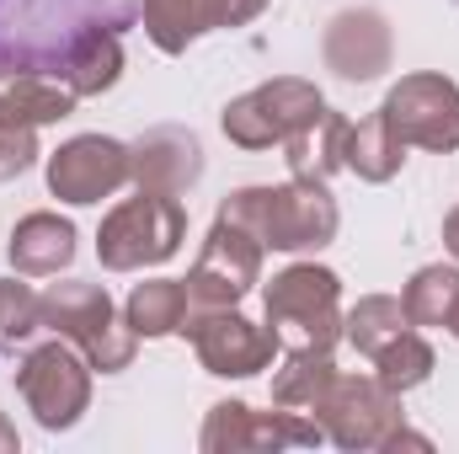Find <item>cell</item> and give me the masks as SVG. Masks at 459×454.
Segmentation results:
<instances>
[{
    "instance_id": "6da1fadb",
    "label": "cell",
    "mask_w": 459,
    "mask_h": 454,
    "mask_svg": "<svg viewBox=\"0 0 459 454\" xmlns=\"http://www.w3.org/2000/svg\"><path fill=\"white\" fill-rule=\"evenodd\" d=\"M220 220L251 230L273 251H321V246L337 240L342 209H337L326 182L289 177L278 188H240V193H230L220 204Z\"/></svg>"
},
{
    "instance_id": "4dcf8cb0",
    "label": "cell",
    "mask_w": 459,
    "mask_h": 454,
    "mask_svg": "<svg viewBox=\"0 0 459 454\" xmlns=\"http://www.w3.org/2000/svg\"><path fill=\"white\" fill-rule=\"evenodd\" d=\"M444 327H449V337L459 342V300H455V310H449V321H444Z\"/></svg>"
},
{
    "instance_id": "f1b7e54d",
    "label": "cell",
    "mask_w": 459,
    "mask_h": 454,
    "mask_svg": "<svg viewBox=\"0 0 459 454\" xmlns=\"http://www.w3.org/2000/svg\"><path fill=\"white\" fill-rule=\"evenodd\" d=\"M444 246H449V257L459 262V209H449V220H444Z\"/></svg>"
},
{
    "instance_id": "9c48e42d",
    "label": "cell",
    "mask_w": 459,
    "mask_h": 454,
    "mask_svg": "<svg viewBox=\"0 0 459 454\" xmlns=\"http://www.w3.org/2000/svg\"><path fill=\"white\" fill-rule=\"evenodd\" d=\"M182 337H193V353L209 374L220 380H251L262 369H273V358L283 353V337L251 316H240L235 305L230 310H204V316H187Z\"/></svg>"
},
{
    "instance_id": "d4e9b609",
    "label": "cell",
    "mask_w": 459,
    "mask_h": 454,
    "mask_svg": "<svg viewBox=\"0 0 459 454\" xmlns=\"http://www.w3.org/2000/svg\"><path fill=\"white\" fill-rule=\"evenodd\" d=\"M368 363H374V380H385L390 390H401V396H406V390L428 385V374H433V363H438V358H433V347H428V337H422L417 327H406L390 347H379Z\"/></svg>"
},
{
    "instance_id": "ffe728a7",
    "label": "cell",
    "mask_w": 459,
    "mask_h": 454,
    "mask_svg": "<svg viewBox=\"0 0 459 454\" xmlns=\"http://www.w3.org/2000/svg\"><path fill=\"white\" fill-rule=\"evenodd\" d=\"M123 321L134 327V337H182L187 327V289L182 278H144L134 284Z\"/></svg>"
},
{
    "instance_id": "44dd1931",
    "label": "cell",
    "mask_w": 459,
    "mask_h": 454,
    "mask_svg": "<svg viewBox=\"0 0 459 454\" xmlns=\"http://www.w3.org/2000/svg\"><path fill=\"white\" fill-rule=\"evenodd\" d=\"M342 369L332 363V353L321 347H289L283 369L273 374V406H289V412H316V401L332 390Z\"/></svg>"
},
{
    "instance_id": "f546056e",
    "label": "cell",
    "mask_w": 459,
    "mask_h": 454,
    "mask_svg": "<svg viewBox=\"0 0 459 454\" xmlns=\"http://www.w3.org/2000/svg\"><path fill=\"white\" fill-rule=\"evenodd\" d=\"M22 450V439H16V428L5 423V412H0V454H16Z\"/></svg>"
},
{
    "instance_id": "ba28073f",
    "label": "cell",
    "mask_w": 459,
    "mask_h": 454,
    "mask_svg": "<svg viewBox=\"0 0 459 454\" xmlns=\"http://www.w3.org/2000/svg\"><path fill=\"white\" fill-rule=\"evenodd\" d=\"M321 428H326V439L337 444V450H385V439L406 423V412H401V390H390L385 380H374V374H337L332 380V390L316 401V412H310Z\"/></svg>"
},
{
    "instance_id": "484cf974",
    "label": "cell",
    "mask_w": 459,
    "mask_h": 454,
    "mask_svg": "<svg viewBox=\"0 0 459 454\" xmlns=\"http://www.w3.org/2000/svg\"><path fill=\"white\" fill-rule=\"evenodd\" d=\"M43 332V294H32L22 278H0V353L22 347Z\"/></svg>"
},
{
    "instance_id": "7a4b0ae2",
    "label": "cell",
    "mask_w": 459,
    "mask_h": 454,
    "mask_svg": "<svg viewBox=\"0 0 459 454\" xmlns=\"http://www.w3.org/2000/svg\"><path fill=\"white\" fill-rule=\"evenodd\" d=\"M187 240V209L171 193H134L123 198L97 230V257L108 273H144L182 251Z\"/></svg>"
},
{
    "instance_id": "4316f807",
    "label": "cell",
    "mask_w": 459,
    "mask_h": 454,
    "mask_svg": "<svg viewBox=\"0 0 459 454\" xmlns=\"http://www.w3.org/2000/svg\"><path fill=\"white\" fill-rule=\"evenodd\" d=\"M43 150H38V128H27V123H11V118H0V182H11V177H22L32 161H38Z\"/></svg>"
},
{
    "instance_id": "2e32d148",
    "label": "cell",
    "mask_w": 459,
    "mask_h": 454,
    "mask_svg": "<svg viewBox=\"0 0 459 454\" xmlns=\"http://www.w3.org/2000/svg\"><path fill=\"white\" fill-rule=\"evenodd\" d=\"M70 113H75V92L59 75L0 65V118L27 123V128H48V123H59Z\"/></svg>"
},
{
    "instance_id": "8992f818",
    "label": "cell",
    "mask_w": 459,
    "mask_h": 454,
    "mask_svg": "<svg viewBox=\"0 0 459 454\" xmlns=\"http://www.w3.org/2000/svg\"><path fill=\"white\" fill-rule=\"evenodd\" d=\"M321 108H326V97H321L316 81H305V75H273V81L251 86L246 97H235L225 108V118H220V128H225L230 144H240V150H273L294 128H305Z\"/></svg>"
},
{
    "instance_id": "8fae6325",
    "label": "cell",
    "mask_w": 459,
    "mask_h": 454,
    "mask_svg": "<svg viewBox=\"0 0 459 454\" xmlns=\"http://www.w3.org/2000/svg\"><path fill=\"white\" fill-rule=\"evenodd\" d=\"M326 428L310 412H251L246 401H214L198 444L209 454H246V450H310L321 444Z\"/></svg>"
},
{
    "instance_id": "cb8c5ba5",
    "label": "cell",
    "mask_w": 459,
    "mask_h": 454,
    "mask_svg": "<svg viewBox=\"0 0 459 454\" xmlns=\"http://www.w3.org/2000/svg\"><path fill=\"white\" fill-rule=\"evenodd\" d=\"M459 300V262H433V267H417L401 305H406V321L411 327H444L449 310Z\"/></svg>"
},
{
    "instance_id": "7402d4cb",
    "label": "cell",
    "mask_w": 459,
    "mask_h": 454,
    "mask_svg": "<svg viewBox=\"0 0 459 454\" xmlns=\"http://www.w3.org/2000/svg\"><path fill=\"white\" fill-rule=\"evenodd\" d=\"M139 22H144V38L160 54H187L209 32L198 0H139Z\"/></svg>"
},
{
    "instance_id": "5bb4252c",
    "label": "cell",
    "mask_w": 459,
    "mask_h": 454,
    "mask_svg": "<svg viewBox=\"0 0 459 454\" xmlns=\"http://www.w3.org/2000/svg\"><path fill=\"white\" fill-rule=\"evenodd\" d=\"M321 59L326 70H337L342 81H379L390 65H395V38H390V22L368 5L358 11H337L326 22V38H321Z\"/></svg>"
},
{
    "instance_id": "e0dca14e",
    "label": "cell",
    "mask_w": 459,
    "mask_h": 454,
    "mask_svg": "<svg viewBox=\"0 0 459 454\" xmlns=\"http://www.w3.org/2000/svg\"><path fill=\"white\" fill-rule=\"evenodd\" d=\"M75 262V225L38 209V214H22L11 230V267L22 278H54Z\"/></svg>"
},
{
    "instance_id": "ac0fdd59",
    "label": "cell",
    "mask_w": 459,
    "mask_h": 454,
    "mask_svg": "<svg viewBox=\"0 0 459 454\" xmlns=\"http://www.w3.org/2000/svg\"><path fill=\"white\" fill-rule=\"evenodd\" d=\"M342 144H347V118L321 108L305 128H294L283 139V161H289V177H305V182H332L342 171Z\"/></svg>"
},
{
    "instance_id": "9a60e30c",
    "label": "cell",
    "mask_w": 459,
    "mask_h": 454,
    "mask_svg": "<svg viewBox=\"0 0 459 454\" xmlns=\"http://www.w3.org/2000/svg\"><path fill=\"white\" fill-rule=\"evenodd\" d=\"M117 75H123V38H117L113 22L75 27L65 54H59V81L75 97H102V92L117 86Z\"/></svg>"
},
{
    "instance_id": "7c38bea8",
    "label": "cell",
    "mask_w": 459,
    "mask_h": 454,
    "mask_svg": "<svg viewBox=\"0 0 459 454\" xmlns=\"http://www.w3.org/2000/svg\"><path fill=\"white\" fill-rule=\"evenodd\" d=\"M128 182V144L108 134H75L48 155V193L59 204H102Z\"/></svg>"
},
{
    "instance_id": "83f0119b",
    "label": "cell",
    "mask_w": 459,
    "mask_h": 454,
    "mask_svg": "<svg viewBox=\"0 0 459 454\" xmlns=\"http://www.w3.org/2000/svg\"><path fill=\"white\" fill-rule=\"evenodd\" d=\"M198 5H204L209 32L214 27H246V22H256L267 11V0H198Z\"/></svg>"
},
{
    "instance_id": "5b68a950",
    "label": "cell",
    "mask_w": 459,
    "mask_h": 454,
    "mask_svg": "<svg viewBox=\"0 0 459 454\" xmlns=\"http://www.w3.org/2000/svg\"><path fill=\"white\" fill-rule=\"evenodd\" d=\"M16 390H22L27 412L48 433H65L91 406V363H86V353L75 342L54 337V342H43V347H32L16 363Z\"/></svg>"
},
{
    "instance_id": "30bf717a",
    "label": "cell",
    "mask_w": 459,
    "mask_h": 454,
    "mask_svg": "<svg viewBox=\"0 0 459 454\" xmlns=\"http://www.w3.org/2000/svg\"><path fill=\"white\" fill-rule=\"evenodd\" d=\"M379 113L390 118V128L406 139V150H438L449 155L459 150V86L438 70H417V75H401L385 97Z\"/></svg>"
},
{
    "instance_id": "603a6c76",
    "label": "cell",
    "mask_w": 459,
    "mask_h": 454,
    "mask_svg": "<svg viewBox=\"0 0 459 454\" xmlns=\"http://www.w3.org/2000/svg\"><path fill=\"white\" fill-rule=\"evenodd\" d=\"M406 327H411V321H406V305H401L395 294H363V300L342 316V337L352 342L363 358H374L379 347H390Z\"/></svg>"
},
{
    "instance_id": "d6986e66",
    "label": "cell",
    "mask_w": 459,
    "mask_h": 454,
    "mask_svg": "<svg viewBox=\"0 0 459 454\" xmlns=\"http://www.w3.org/2000/svg\"><path fill=\"white\" fill-rule=\"evenodd\" d=\"M342 166L358 177V182H390V177L406 166V139L390 128L385 113L358 118V123H347Z\"/></svg>"
},
{
    "instance_id": "3957f363",
    "label": "cell",
    "mask_w": 459,
    "mask_h": 454,
    "mask_svg": "<svg viewBox=\"0 0 459 454\" xmlns=\"http://www.w3.org/2000/svg\"><path fill=\"white\" fill-rule=\"evenodd\" d=\"M267 327L283 337V347H321L342 337V278L321 262H294L262 289Z\"/></svg>"
},
{
    "instance_id": "52a82bcc",
    "label": "cell",
    "mask_w": 459,
    "mask_h": 454,
    "mask_svg": "<svg viewBox=\"0 0 459 454\" xmlns=\"http://www.w3.org/2000/svg\"><path fill=\"white\" fill-rule=\"evenodd\" d=\"M262 251H267V246H262L251 230L214 220V230H209L204 246H198L193 273L182 278V289H187V316L240 305V300L262 284Z\"/></svg>"
},
{
    "instance_id": "4fadbf2b",
    "label": "cell",
    "mask_w": 459,
    "mask_h": 454,
    "mask_svg": "<svg viewBox=\"0 0 459 454\" xmlns=\"http://www.w3.org/2000/svg\"><path fill=\"white\" fill-rule=\"evenodd\" d=\"M204 177V144L193 128H177V123H160L150 134H139L128 144V182L144 188V193H187L198 188Z\"/></svg>"
},
{
    "instance_id": "277c9868",
    "label": "cell",
    "mask_w": 459,
    "mask_h": 454,
    "mask_svg": "<svg viewBox=\"0 0 459 454\" xmlns=\"http://www.w3.org/2000/svg\"><path fill=\"white\" fill-rule=\"evenodd\" d=\"M43 327L54 337L75 342L86 353V363L102 369V374L128 369L134 363V347H139L134 327L113 310L108 289L102 284H81V278H65V284H54L43 294Z\"/></svg>"
}]
</instances>
